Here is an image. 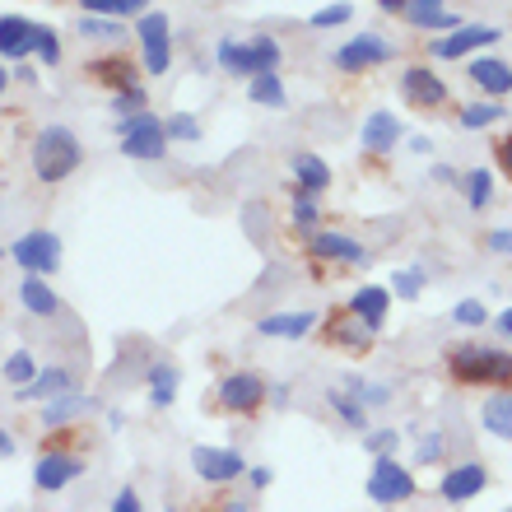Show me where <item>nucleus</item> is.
<instances>
[{"mask_svg":"<svg viewBox=\"0 0 512 512\" xmlns=\"http://www.w3.org/2000/svg\"><path fill=\"white\" fill-rule=\"evenodd\" d=\"M0 373H5V382L19 391V387H28V382L38 378V359H33L28 350H14L10 359H5V368H0Z\"/></svg>","mask_w":512,"mask_h":512,"instance_id":"35","label":"nucleus"},{"mask_svg":"<svg viewBox=\"0 0 512 512\" xmlns=\"http://www.w3.org/2000/svg\"><path fill=\"white\" fill-rule=\"evenodd\" d=\"M494 326H499V336H503V340H508V345H512V308H503L499 317H494Z\"/></svg>","mask_w":512,"mask_h":512,"instance_id":"52","label":"nucleus"},{"mask_svg":"<svg viewBox=\"0 0 512 512\" xmlns=\"http://www.w3.org/2000/svg\"><path fill=\"white\" fill-rule=\"evenodd\" d=\"M466 75H471V84L489 98L512 94V66L503 61V56H485V52L471 56V61H466Z\"/></svg>","mask_w":512,"mask_h":512,"instance_id":"17","label":"nucleus"},{"mask_svg":"<svg viewBox=\"0 0 512 512\" xmlns=\"http://www.w3.org/2000/svg\"><path fill=\"white\" fill-rule=\"evenodd\" d=\"M289 173H294V191H308V196H322V191H331V163L322 159V154H294V163H289Z\"/></svg>","mask_w":512,"mask_h":512,"instance_id":"24","label":"nucleus"},{"mask_svg":"<svg viewBox=\"0 0 512 512\" xmlns=\"http://www.w3.org/2000/svg\"><path fill=\"white\" fill-rule=\"evenodd\" d=\"M494 122H503V103H494V98L461 108V126H466V131H485V126H494Z\"/></svg>","mask_w":512,"mask_h":512,"instance_id":"34","label":"nucleus"},{"mask_svg":"<svg viewBox=\"0 0 512 512\" xmlns=\"http://www.w3.org/2000/svg\"><path fill=\"white\" fill-rule=\"evenodd\" d=\"M10 261L24 270V275L47 280V275H56V270H61V238H56L52 229L19 233V238L10 243Z\"/></svg>","mask_w":512,"mask_h":512,"instance_id":"7","label":"nucleus"},{"mask_svg":"<svg viewBox=\"0 0 512 512\" xmlns=\"http://www.w3.org/2000/svg\"><path fill=\"white\" fill-rule=\"evenodd\" d=\"M443 368L457 387L512 391V350H499V345H452Z\"/></svg>","mask_w":512,"mask_h":512,"instance_id":"1","label":"nucleus"},{"mask_svg":"<svg viewBox=\"0 0 512 512\" xmlns=\"http://www.w3.org/2000/svg\"><path fill=\"white\" fill-rule=\"evenodd\" d=\"M135 38H140L145 75H168V66H173V19L163 10H145L135 19Z\"/></svg>","mask_w":512,"mask_h":512,"instance_id":"4","label":"nucleus"},{"mask_svg":"<svg viewBox=\"0 0 512 512\" xmlns=\"http://www.w3.org/2000/svg\"><path fill=\"white\" fill-rule=\"evenodd\" d=\"M289 215H294L298 229H312V233H317V224H322V205H317V196H308V191H294Z\"/></svg>","mask_w":512,"mask_h":512,"instance_id":"38","label":"nucleus"},{"mask_svg":"<svg viewBox=\"0 0 512 512\" xmlns=\"http://www.w3.org/2000/svg\"><path fill=\"white\" fill-rule=\"evenodd\" d=\"M89 75H94L98 84L117 89V94H126V89H135V84H140V61H131V56H122V52H112V56L89 61Z\"/></svg>","mask_w":512,"mask_h":512,"instance_id":"22","label":"nucleus"},{"mask_svg":"<svg viewBox=\"0 0 512 512\" xmlns=\"http://www.w3.org/2000/svg\"><path fill=\"white\" fill-rule=\"evenodd\" d=\"M205 512H252V499H238V494H219Z\"/></svg>","mask_w":512,"mask_h":512,"instance_id":"49","label":"nucleus"},{"mask_svg":"<svg viewBox=\"0 0 512 512\" xmlns=\"http://www.w3.org/2000/svg\"><path fill=\"white\" fill-rule=\"evenodd\" d=\"M5 84H10V70L0 66V94H5Z\"/></svg>","mask_w":512,"mask_h":512,"instance_id":"58","label":"nucleus"},{"mask_svg":"<svg viewBox=\"0 0 512 512\" xmlns=\"http://www.w3.org/2000/svg\"><path fill=\"white\" fill-rule=\"evenodd\" d=\"M443 457H447V438H443V429L424 433V438H419V447H415V461H419V466H433V461H443Z\"/></svg>","mask_w":512,"mask_h":512,"instance_id":"46","label":"nucleus"},{"mask_svg":"<svg viewBox=\"0 0 512 512\" xmlns=\"http://www.w3.org/2000/svg\"><path fill=\"white\" fill-rule=\"evenodd\" d=\"M80 163H84V145L70 126H42V131L33 135V173H38V182L56 187V182H66Z\"/></svg>","mask_w":512,"mask_h":512,"instance_id":"2","label":"nucleus"},{"mask_svg":"<svg viewBox=\"0 0 512 512\" xmlns=\"http://www.w3.org/2000/svg\"><path fill=\"white\" fill-rule=\"evenodd\" d=\"M485 247L494 256H512V229H489L485 233Z\"/></svg>","mask_w":512,"mask_h":512,"instance_id":"48","label":"nucleus"},{"mask_svg":"<svg viewBox=\"0 0 512 512\" xmlns=\"http://www.w3.org/2000/svg\"><path fill=\"white\" fill-rule=\"evenodd\" d=\"M378 5H382L387 14H405V0H378Z\"/></svg>","mask_w":512,"mask_h":512,"instance_id":"57","label":"nucleus"},{"mask_svg":"<svg viewBox=\"0 0 512 512\" xmlns=\"http://www.w3.org/2000/svg\"><path fill=\"white\" fill-rule=\"evenodd\" d=\"M0 256H5V247H0Z\"/></svg>","mask_w":512,"mask_h":512,"instance_id":"59","label":"nucleus"},{"mask_svg":"<svg viewBox=\"0 0 512 512\" xmlns=\"http://www.w3.org/2000/svg\"><path fill=\"white\" fill-rule=\"evenodd\" d=\"M33 33L38 24L24 14H0V61H24L33 56Z\"/></svg>","mask_w":512,"mask_h":512,"instance_id":"21","label":"nucleus"},{"mask_svg":"<svg viewBox=\"0 0 512 512\" xmlns=\"http://www.w3.org/2000/svg\"><path fill=\"white\" fill-rule=\"evenodd\" d=\"M177 387H182V373H177V364H168V359H154V364L145 368V396L154 410H168V405L177 401Z\"/></svg>","mask_w":512,"mask_h":512,"instance_id":"23","label":"nucleus"},{"mask_svg":"<svg viewBox=\"0 0 512 512\" xmlns=\"http://www.w3.org/2000/svg\"><path fill=\"white\" fill-rule=\"evenodd\" d=\"M452 322H457V326H466V331H475V326L494 322V317H489V308H485V303H480V298H461L457 308H452Z\"/></svg>","mask_w":512,"mask_h":512,"instance_id":"41","label":"nucleus"},{"mask_svg":"<svg viewBox=\"0 0 512 512\" xmlns=\"http://www.w3.org/2000/svg\"><path fill=\"white\" fill-rule=\"evenodd\" d=\"M19 303H24L33 317H61V294H56L47 280H38V275H24V280H19Z\"/></svg>","mask_w":512,"mask_h":512,"instance_id":"26","label":"nucleus"},{"mask_svg":"<svg viewBox=\"0 0 512 512\" xmlns=\"http://www.w3.org/2000/svg\"><path fill=\"white\" fill-rule=\"evenodd\" d=\"M391 56H396V47H391L382 33H354L350 42H340L336 52H331V66H336L340 75H364V70L387 66Z\"/></svg>","mask_w":512,"mask_h":512,"instance_id":"8","label":"nucleus"},{"mask_svg":"<svg viewBox=\"0 0 512 512\" xmlns=\"http://www.w3.org/2000/svg\"><path fill=\"white\" fill-rule=\"evenodd\" d=\"M252 42V52H256V66H261V75L266 70H280V61H284V47L270 33H256V38H247Z\"/></svg>","mask_w":512,"mask_h":512,"instance_id":"39","label":"nucleus"},{"mask_svg":"<svg viewBox=\"0 0 512 512\" xmlns=\"http://www.w3.org/2000/svg\"><path fill=\"white\" fill-rule=\"evenodd\" d=\"M405 24H415V28H424V33H457L466 19H461L457 10H415V5H405Z\"/></svg>","mask_w":512,"mask_h":512,"instance_id":"30","label":"nucleus"},{"mask_svg":"<svg viewBox=\"0 0 512 512\" xmlns=\"http://www.w3.org/2000/svg\"><path fill=\"white\" fill-rule=\"evenodd\" d=\"M215 61H219L224 70H229V75H247V80H256V75H261V66H256V52H252V42L219 38Z\"/></svg>","mask_w":512,"mask_h":512,"instance_id":"27","label":"nucleus"},{"mask_svg":"<svg viewBox=\"0 0 512 512\" xmlns=\"http://www.w3.org/2000/svg\"><path fill=\"white\" fill-rule=\"evenodd\" d=\"M163 135L168 140H201V122L191 117V112H173V117H163Z\"/></svg>","mask_w":512,"mask_h":512,"instance_id":"42","label":"nucleus"},{"mask_svg":"<svg viewBox=\"0 0 512 512\" xmlns=\"http://www.w3.org/2000/svg\"><path fill=\"white\" fill-rule=\"evenodd\" d=\"M461 191H466V205L471 210H485L494 201V173L489 168H466L461 173Z\"/></svg>","mask_w":512,"mask_h":512,"instance_id":"32","label":"nucleus"},{"mask_svg":"<svg viewBox=\"0 0 512 512\" xmlns=\"http://www.w3.org/2000/svg\"><path fill=\"white\" fill-rule=\"evenodd\" d=\"M401 135H405L401 117H396V112H387V108H378V112H368V117H364L359 140H364L368 154H391V149L401 145Z\"/></svg>","mask_w":512,"mask_h":512,"instance_id":"19","label":"nucleus"},{"mask_svg":"<svg viewBox=\"0 0 512 512\" xmlns=\"http://www.w3.org/2000/svg\"><path fill=\"white\" fill-rule=\"evenodd\" d=\"M89 410H94V396H84V391L75 387V391H66V396L47 401V410H42V424H47V429H66V424L84 419Z\"/></svg>","mask_w":512,"mask_h":512,"instance_id":"25","label":"nucleus"},{"mask_svg":"<svg viewBox=\"0 0 512 512\" xmlns=\"http://www.w3.org/2000/svg\"><path fill=\"white\" fill-rule=\"evenodd\" d=\"M33 52H38L42 66H61V38H56V28L38 24V33H33Z\"/></svg>","mask_w":512,"mask_h":512,"instance_id":"40","label":"nucleus"},{"mask_svg":"<svg viewBox=\"0 0 512 512\" xmlns=\"http://www.w3.org/2000/svg\"><path fill=\"white\" fill-rule=\"evenodd\" d=\"M112 512H145V499H140V489L135 485H122L112 494Z\"/></svg>","mask_w":512,"mask_h":512,"instance_id":"47","label":"nucleus"},{"mask_svg":"<svg viewBox=\"0 0 512 512\" xmlns=\"http://www.w3.org/2000/svg\"><path fill=\"white\" fill-rule=\"evenodd\" d=\"M480 424H485V433H494V438L508 443L512 438V391H499V396H489V401L480 405Z\"/></svg>","mask_w":512,"mask_h":512,"instance_id":"29","label":"nucleus"},{"mask_svg":"<svg viewBox=\"0 0 512 512\" xmlns=\"http://www.w3.org/2000/svg\"><path fill=\"white\" fill-rule=\"evenodd\" d=\"M317 331L326 336V345H331V350H345V354H354V359H364V354L373 350V340H378L350 308H331L322 317V326H317Z\"/></svg>","mask_w":512,"mask_h":512,"instance_id":"10","label":"nucleus"},{"mask_svg":"<svg viewBox=\"0 0 512 512\" xmlns=\"http://www.w3.org/2000/svg\"><path fill=\"white\" fill-rule=\"evenodd\" d=\"M308 252L317 256V261H336V266H354V270L373 266L368 247L359 243V238H350V233H336V229H317V233H312Z\"/></svg>","mask_w":512,"mask_h":512,"instance_id":"12","label":"nucleus"},{"mask_svg":"<svg viewBox=\"0 0 512 512\" xmlns=\"http://www.w3.org/2000/svg\"><path fill=\"white\" fill-rule=\"evenodd\" d=\"M14 457V438H10V429L0 424V461H10Z\"/></svg>","mask_w":512,"mask_h":512,"instance_id":"53","label":"nucleus"},{"mask_svg":"<svg viewBox=\"0 0 512 512\" xmlns=\"http://www.w3.org/2000/svg\"><path fill=\"white\" fill-rule=\"evenodd\" d=\"M405 145L415 149V154H429V149H433V140H429V135H410V140H405Z\"/></svg>","mask_w":512,"mask_h":512,"instance_id":"55","label":"nucleus"},{"mask_svg":"<svg viewBox=\"0 0 512 512\" xmlns=\"http://www.w3.org/2000/svg\"><path fill=\"white\" fill-rule=\"evenodd\" d=\"M429 177H433V182H447V187H461V173L452 168V163H433Z\"/></svg>","mask_w":512,"mask_h":512,"instance_id":"51","label":"nucleus"},{"mask_svg":"<svg viewBox=\"0 0 512 512\" xmlns=\"http://www.w3.org/2000/svg\"><path fill=\"white\" fill-rule=\"evenodd\" d=\"M364 447H368V457H396L401 433H396V429H368L364 433Z\"/></svg>","mask_w":512,"mask_h":512,"instance_id":"44","label":"nucleus"},{"mask_svg":"<svg viewBox=\"0 0 512 512\" xmlns=\"http://www.w3.org/2000/svg\"><path fill=\"white\" fill-rule=\"evenodd\" d=\"M117 135H122V154L135 163H159L168 154V135H163V117L154 112H135V117H122L117 122Z\"/></svg>","mask_w":512,"mask_h":512,"instance_id":"6","label":"nucleus"},{"mask_svg":"<svg viewBox=\"0 0 512 512\" xmlns=\"http://www.w3.org/2000/svg\"><path fill=\"white\" fill-rule=\"evenodd\" d=\"M84 14H103V19H140L149 0H80Z\"/></svg>","mask_w":512,"mask_h":512,"instance_id":"33","label":"nucleus"},{"mask_svg":"<svg viewBox=\"0 0 512 512\" xmlns=\"http://www.w3.org/2000/svg\"><path fill=\"white\" fill-rule=\"evenodd\" d=\"M252 103H256V108H270V112L289 108V89H284L280 70H266V75H256V80H252Z\"/></svg>","mask_w":512,"mask_h":512,"instance_id":"31","label":"nucleus"},{"mask_svg":"<svg viewBox=\"0 0 512 512\" xmlns=\"http://www.w3.org/2000/svg\"><path fill=\"white\" fill-rule=\"evenodd\" d=\"M401 94L415 103V108H424V112H433V108H443L447 98V84H443V75H433L429 66H410L401 75Z\"/></svg>","mask_w":512,"mask_h":512,"instance_id":"15","label":"nucleus"},{"mask_svg":"<svg viewBox=\"0 0 512 512\" xmlns=\"http://www.w3.org/2000/svg\"><path fill=\"white\" fill-rule=\"evenodd\" d=\"M345 308H350L354 317H359V322H364L368 331L378 336L382 326H387V312H391V289H382V284H359Z\"/></svg>","mask_w":512,"mask_h":512,"instance_id":"18","label":"nucleus"},{"mask_svg":"<svg viewBox=\"0 0 512 512\" xmlns=\"http://www.w3.org/2000/svg\"><path fill=\"white\" fill-rule=\"evenodd\" d=\"M215 401L224 415H256V410H266L270 401V382L256 373V368H238V373H229V378H219L215 387Z\"/></svg>","mask_w":512,"mask_h":512,"instance_id":"5","label":"nucleus"},{"mask_svg":"<svg viewBox=\"0 0 512 512\" xmlns=\"http://www.w3.org/2000/svg\"><path fill=\"white\" fill-rule=\"evenodd\" d=\"M354 19V5L350 0H336V5H322V10L308 19V28H340V24H350Z\"/></svg>","mask_w":512,"mask_h":512,"instance_id":"43","label":"nucleus"},{"mask_svg":"<svg viewBox=\"0 0 512 512\" xmlns=\"http://www.w3.org/2000/svg\"><path fill=\"white\" fill-rule=\"evenodd\" d=\"M326 405L336 410V419L345 424V429H359V433H368V405L359 401V396H350L345 387H331L326 391Z\"/></svg>","mask_w":512,"mask_h":512,"instance_id":"28","label":"nucleus"},{"mask_svg":"<svg viewBox=\"0 0 512 512\" xmlns=\"http://www.w3.org/2000/svg\"><path fill=\"white\" fill-rule=\"evenodd\" d=\"M322 326V317L308 308H294V312H270V317H261L256 322V336H266V340H303L312 336Z\"/></svg>","mask_w":512,"mask_h":512,"instance_id":"16","label":"nucleus"},{"mask_svg":"<svg viewBox=\"0 0 512 512\" xmlns=\"http://www.w3.org/2000/svg\"><path fill=\"white\" fill-rule=\"evenodd\" d=\"M499 168L512 177V140H503V145H499Z\"/></svg>","mask_w":512,"mask_h":512,"instance_id":"54","label":"nucleus"},{"mask_svg":"<svg viewBox=\"0 0 512 512\" xmlns=\"http://www.w3.org/2000/svg\"><path fill=\"white\" fill-rule=\"evenodd\" d=\"M405 5H415V10H443L447 0H405Z\"/></svg>","mask_w":512,"mask_h":512,"instance_id":"56","label":"nucleus"},{"mask_svg":"<svg viewBox=\"0 0 512 512\" xmlns=\"http://www.w3.org/2000/svg\"><path fill=\"white\" fill-rule=\"evenodd\" d=\"M368 499L378 503V508H401V503L415 499V471L405 466V461L396 457H373V466H368Z\"/></svg>","mask_w":512,"mask_h":512,"instance_id":"3","label":"nucleus"},{"mask_svg":"<svg viewBox=\"0 0 512 512\" xmlns=\"http://www.w3.org/2000/svg\"><path fill=\"white\" fill-rule=\"evenodd\" d=\"M191 471L201 475L205 485L229 489L233 480H243V475H247V461H243V452H238V447H210V443H201V447H191Z\"/></svg>","mask_w":512,"mask_h":512,"instance_id":"9","label":"nucleus"},{"mask_svg":"<svg viewBox=\"0 0 512 512\" xmlns=\"http://www.w3.org/2000/svg\"><path fill=\"white\" fill-rule=\"evenodd\" d=\"M75 28H80V38H89V42H117L122 38V24H117V19H103V14H84Z\"/></svg>","mask_w":512,"mask_h":512,"instance_id":"36","label":"nucleus"},{"mask_svg":"<svg viewBox=\"0 0 512 512\" xmlns=\"http://www.w3.org/2000/svg\"><path fill=\"white\" fill-rule=\"evenodd\" d=\"M485 489H489L485 461H457V466H447L443 480H438V499L443 503H471V499H480Z\"/></svg>","mask_w":512,"mask_h":512,"instance_id":"13","label":"nucleus"},{"mask_svg":"<svg viewBox=\"0 0 512 512\" xmlns=\"http://www.w3.org/2000/svg\"><path fill=\"white\" fill-rule=\"evenodd\" d=\"M84 475V457L80 452H42L33 461V489L38 494H61Z\"/></svg>","mask_w":512,"mask_h":512,"instance_id":"11","label":"nucleus"},{"mask_svg":"<svg viewBox=\"0 0 512 512\" xmlns=\"http://www.w3.org/2000/svg\"><path fill=\"white\" fill-rule=\"evenodd\" d=\"M112 112H117V122H122V117H135V112H149L145 84H135V89H126V94L112 98Z\"/></svg>","mask_w":512,"mask_h":512,"instance_id":"45","label":"nucleus"},{"mask_svg":"<svg viewBox=\"0 0 512 512\" xmlns=\"http://www.w3.org/2000/svg\"><path fill=\"white\" fill-rule=\"evenodd\" d=\"M424 280H429V275H424L419 266H405V270H396V275H391V294L405 298V303H415V298L424 294Z\"/></svg>","mask_w":512,"mask_h":512,"instance_id":"37","label":"nucleus"},{"mask_svg":"<svg viewBox=\"0 0 512 512\" xmlns=\"http://www.w3.org/2000/svg\"><path fill=\"white\" fill-rule=\"evenodd\" d=\"M270 466H247V485H252V494H261V489H270Z\"/></svg>","mask_w":512,"mask_h":512,"instance_id":"50","label":"nucleus"},{"mask_svg":"<svg viewBox=\"0 0 512 512\" xmlns=\"http://www.w3.org/2000/svg\"><path fill=\"white\" fill-rule=\"evenodd\" d=\"M66 391H75V373H70V368H38V378L14 391V401L19 405H33V401L47 405V401H56V396H66Z\"/></svg>","mask_w":512,"mask_h":512,"instance_id":"20","label":"nucleus"},{"mask_svg":"<svg viewBox=\"0 0 512 512\" xmlns=\"http://www.w3.org/2000/svg\"><path fill=\"white\" fill-rule=\"evenodd\" d=\"M499 38H503V28H494V24H461L457 33L433 42V56L438 61H466V56H480V47H494Z\"/></svg>","mask_w":512,"mask_h":512,"instance_id":"14","label":"nucleus"}]
</instances>
